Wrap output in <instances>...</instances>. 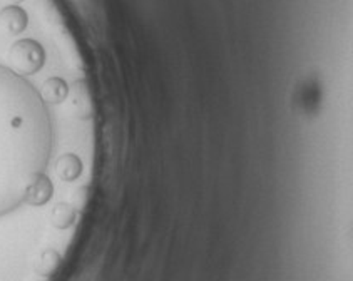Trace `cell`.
I'll use <instances>...</instances> for the list:
<instances>
[{
  "label": "cell",
  "mask_w": 353,
  "mask_h": 281,
  "mask_svg": "<svg viewBox=\"0 0 353 281\" xmlns=\"http://www.w3.org/2000/svg\"><path fill=\"white\" fill-rule=\"evenodd\" d=\"M50 149L52 127L41 94L0 67V214L23 201L30 179L44 173Z\"/></svg>",
  "instance_id": "1"
},
{
  "label": "cell",
  "mask_w": 353,
  "mask_h": 281,
  "mask_svg": "<svg viewBox=\"0 0 353 281\" xmlns=\"http://www.w3.org/2000/svg\"><path fill=\"white\" fill-rule=\"evenodd\" d=\"M12 70L19 76H32L46 64V50L34 39H21L9 50Z\"/></svg>",
  "instance_id": "2"
},
{
  "label": "cell",
  "mask_w": 353,
  "mask_h": 281,
  "mask_svg": "<svg viewBox=\"0 0 353 281\" xmlns=\"http://www.w3.org/2000/svg\"><path fill=\"white\" fill-rule=\"evenodd\" d=\"M70 94V104H72V111L79 119L89 121L94 116V103H92V92L89 87V82L85 79H79L74 82L69 87Z\"/></svg>",
  "instance_id": "3"
},
{
  "label": "cell",
  "mask_w": 353,
  "mask_h": 281,
  "mask_svg": "<svg viewBox=\"0 0 353 281\" xmlns=\"http://www.w3.org/2000/svg\"><path fill=\"white\" fill-rule=\"evenodd\" d=\"M54 194V185L46 173L35 174L30 179L26 193H23V202L29 206H44L50 201Z\"/></svg>",
  "instance_id": "4"
},
{
  "label": "cell",
  "mask_w": 353,
  "mask_h": 281,
  "mask_svg": "<svg viewBox=\"0 0 353 281\" xmlns=\"http://www.w3.org/2000/svg\"><path fill=\"white\" fill-rule=\"evenodd\" d=\"M27 12L19 6H9L3 7L0 10V25L7 30L9 34H22L27 27Z\"/></svg>",
  "instance_id": "5"
},
{
  "label": "cell",
  "mask_w": 353,
  "mask_h": 281,
  "mask_svg": "<svg viewBox=\"0 0 353 281\" xmlns=\"http://www.w3.org/2000/svg\"><path fill=\"white\" fill-rule=\"evenodd\" d=\"M82 169H84V164H82L81 158L72 154V152H65V154L59 156L56 161V173L65 183H72L79 179Z\"/></svg>",
  "instance_id": "6"
},
{
  "label": "cell",
  "mask_w": 353,
  "mask_h": 281,
  "mask_svg": "<svg viewBox=\"0 0 353 281\" xmlns=\"http://www.w3.org/2000/svg\"><path fill=\"white\" fill-rule=\"evenodd\" d=\"M42 101L47 104H62L69 97V85L68 82L61 77H49L41 89Z\"/></svg>",
  "instance_id": "7"
},
{
  "label": "cell",
  "mask_w": 353,
  "mask_h": 281,
  "mask_svg": "<svg viewBox=\"0 0 353 281\" xmlns=\"http://www.w3.org/2000/svg\"><path fill=\"white\" fill-rule=\"evenodd\" d=\"M61 264H62L61 253L54 248H46L44 251H41V255L35 258L34 271L37 273L39 276L50 278L52 275H56V271L61 268Z\"/></svg>",
  "instance_id": "8"
},
{
  "label": "cell",
  "mask_w": 353,
  "mask_h": 281,
  "mask_svg": "<svg viewBox=\"0 0 353 281\" xmlns=\"http://www.w3.org/2000/svg\"><path fill=\"white\" fill-rule=\"evenodd\" d=\"M76 220L77 211L74 209V206L69 205V202H57V205L54 206L52 214H50L52 226L57 229H69L70 226H74Z\"/></svg>",
  "instance_id": "9"
},
{
  "label": "cell",
  "mask_w": 353,
  "mask_h": 281,
  "mask_svg": "<svg viewBox=\"0 0 353 281\" xmlns=\"http://www.w3.org/2000/svg\"><path fill=\"white\" fill-rule=\"evenodd\" d=\"M89 201H91V191H89V186H81L72 193V202H70V205L74 206L76 211H84L88 208Z\"/></svg>",
  "instance_id": "10"
},
{
  "label": "cell",
  "mask_w": 353,
  "mask_h": 281,
  "mask_svg": "<svg viewBox=\"0 0 353 281\" xmlns=\"http://www.w3.org/2000/svg\"><path fill=\"white\" fill-rule=\"evenodd\" d=\"M9 2H10V6H17V3H21L22 0H9Z\"/></svg>",
  "instance_id": "11"
}]
</instances>
